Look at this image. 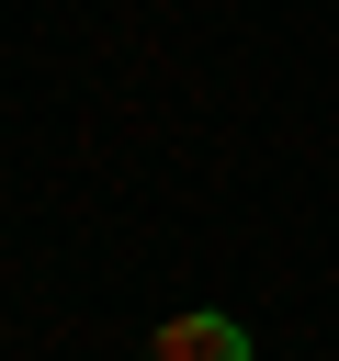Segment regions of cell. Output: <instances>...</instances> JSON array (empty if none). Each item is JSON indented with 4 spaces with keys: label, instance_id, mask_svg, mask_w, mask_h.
<instances>
[{
    "label": "cell",
    "instance_id": "obj_1",
    "mask_svg": "<svg viewBox=\"0 0 339 361\" xmlns=\"http://www.w3.org/2000/svg\"><path fill=\"white\" fill-rule=\"evenodd\" d=\"M147 361H249V327L237 316H170L147 338Z\"/></svg>",
    "mask_w": 339,
    "mask_h": 361
}]
</instances>
